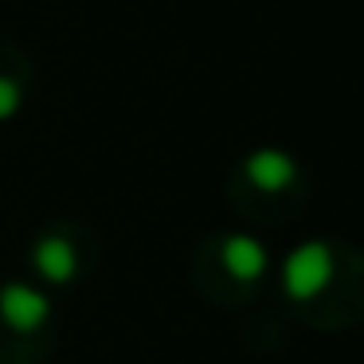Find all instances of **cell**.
Here are the masks:
<instances>
[{
    "label": "cell",
    "instance_id": "6da1fadb",
    "mask_svg": "<svg viewBox=\"0 0 364 364\" xmlns=\"http://www.w3.org/2000/svg\"><path fill=\"white\" fill-rule=\"evenodd\" d=\"M333 278H337V259H333V247L321 243V239H309V243L294 247L290 259L282 262V290L298 306L321 301L329 294Z\"/></svg>",
    "mask_w": 364,
    "mask_h": 364
},
{
    "label": "cell",
    "instance_id": "7a4b0ae2",
    "mask_svg": "<svg viewBox=\"0 0 364 364\" xmlns=\"http://www.w3.org/2000/svg\"><path fill=\"white\" fill-rule=\"evenodd\" d=\"M0 325L12 337H43L51 325V298L28 282L0 286Z\"/></svg>",
    "mask_w": 364,
    "mask_h": 364
},
{
    "label": "cell",
    "instance_id": "3957f363",
    "mask_svg": "<svg viewBox=\"0 0 364 364\" xmlns=\"http://www.w3.org/2000/svg\"><path fill=\"white\" fill-rule=\"evenodd\" d=\"M215 267L231 286H255L270 270V251L255 235H223L215 247Z\"/></svg>",
    "mask_w": 364,
    "mask_h": 364
},
{
    "label": "cell",
    "instance_id": "277c9868",
    "mask_svg": "<svg viewBox=\"0 0 364 364\" xmlns=\"http://www.w3.org/2000/svg\"><path fill=\"white\" fill-rule=\"evenodd\" d=\"M32 267L43 282L51 286H67L82 274V255H79V243L63 231H48L32 243Z\"/></svg>",
    "mask_w": 364,
    "mask_h": 364
},
{
    "label": "cell",
    "instance_id": "5b68a950",
    "mask_svg": "<svg viewBox=\"0 0 364 364\" xmlns=\"http://www.w3.org/2000/svg\"><path fill=\"white\" fill-rule=\"evenodd\" d=\"M243 176H247L251 188L267 192V196H278V192H286L298 181V165H294V157L282 149H255L251 157L243 161Z\"/></svg>",
    "mask_w": 364,
    "mask_h": 364
},
{
    "label": "cell",
    "instance_id": "8992f818",
    "mask_svg": "<svg viewBox=\"0 0 364 364\" xmlns=\"http://www.w3.org/2000/svg\"><path fill=\"white\" fill-rule=\"evenodd\" d=\"M24 106V90L12 75H0V122L16 118V110Z\"/></svg>",
    "mask_w": 364,
    "mask_h": 364
}]
</instances>
